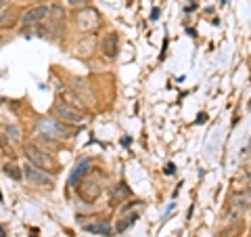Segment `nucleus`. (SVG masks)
Masks as SVG:
<instances>
[{
	"label": "nucleus",
	"mask_w": 251,
	"mask_h": 237,
	"mask_svg": "<svg viewBox=\"0 0 251 237\" xmlns=\"http://www.w3.org/2000/svg\"><path fill=\"white\" fill-rule=\"evenodd\" d=\"M19 21V15L15 9H2L0 11V30H11L17 26Z\"/></svg>",
	"instance_id": "10"
},
{
	"label": "nucleus",
	"mask_w": 251,
	"mask_h": 237,
	"mask_svg": "<svg viewBox=\"0 0 251 237\" xmlns=\"http://www.w3.org/2000/svg\"><path fill=\"white\" fill-rule=\"evenodd\" d=\"M0 237H6V229H4V225H0Z\"/></svg>",
	"instance_id": "22"
},
{
	"label": "nucleus",
	"mask_w": 251,
	"mask_h": 237,
	"mask_svg": "<svg viewBox=\"0 0 251 237\" xmlns=\"http://www.w3.org/2000/svg\"><path fill=\"white\" fill-rule=\"evenodd\" d=\"M220 2H222V4H226V2H228V0H220Z\"/></svg>",
	"instance_id": "24"
},
{
	"label": "nucleus",
	"mask_w": 251,
	"mask_h": 237,
	"mask_svg": "<svg viewBox=\"0 0 251 237\" xmlns=\"http://www.w3.org/2000/svg\"><path fill=\"white\" fill-rule=\"evenodd\" d=\"M4 132H6V137H11L13 141H21V130L17 126H6Z\"/></svg>",
	"instance_id": "15"
},
{
	"label": "nucleus",
	"mask_w": 251,
	"mask_h": 237,
	"mask_svg": "<svg viewBox=\"0 0 251 237\" xmlns=\"http://www.w3.org/2000/svg\"><path fill=\"white\" fill-rule=\"evenodd\" d=\"M21 170H23V178H25V183L29 187H38V189H42V187L50 189L52 187V177L49 175V172L36 168V166H31V164L23 166Z\"/></svg>",
	"instance_id": "5"
},
{
	"label": "nucleus",
	"mask_w": 251,
	"mask_h": 237,
	"mask_svg": "<svg viewBox=\"0 0 251 237\" xmlns=\"http://www.w3.org/2000/svg\"><path fill=\"white\" fill-rule=\"evenodd\" d=\"M130 143H132L130 137H124V139H122V145H130Z\"/></svg>",
	"instance_id": "20"
},
{
	"label": "nucleus",
	"mask_w": 251,
	"mask_h": 237,
	"mask_svg": "<svg viewBox=\"0 0 251 237\" xmlns=\"http://www.w3.org/2000/svg\"><path fill=\"white\" fill-rule=\"evenodd\" d=\"M172 208H174V204H170V206L166 208V212H163V216H168V214H170V212H172Z\"/></svg>",
	"instance_id": "21"
},
{
	"label": "nucleus",
	"mask_w": 251,
	"mask_h": 237,
	"mask_svg": "<svg viewBox=\"0 0 251 237\" xmlns=\"http://www.w3.org/2000/svg\"><path fill=\"white\" fill-rule=\"evenodd\" d=\"M75 26L82 34H94L100 28V13L92 6H82L75 13Z\"/></svg>",
	"instance_id": "3"
},
{
	"label": "nucleus",
	"mask_w": 251,
	"mask_h": 237,
	"mask_svg": "<svg viewBox=\"0 0 251 237\" xmlns=\"http://www.w3.org/2000/svg\"><path fill=\"white\" fill-rule=\"evenodd\" d=\"M2 172L9 178H13V180H21L23 178V170L19 168V166H15V164H4L2 166Z\"/></svg>",
	"instance_id": "14"
},
{
	"label": "nucleus",
	"mask_w": 251,
	"mask_h": 237,
	"mask_svg": "<svg viewBox=\"0 0 251 237\" xmlns=\"http://www.w3.org/2000/svg\"><path fill=\"white\" fill-rule=\"evenodd\" d=\"M88 233H94V235H103V237H111L113 235V227L109 223H92V225H86L84 227Z\"/></svg>",
	"instance_id": "11"
},
{
	"label": "nucleus",
	"mask_w": 251,
	"mask_h": 237,
	"mask_svg": "<svg viewBox=\"0 0 251 237\" xmlns=\"http://www.w3.org/2000/svg\"><path fill=\"white\" fill-rule=\"evenodd\" d=\"M34 130H36L38 137H49V139H54V141L74 137L72 128H69L65 122L57 120V118H40V120L36 122Z\"/></svg>",
	"instance_id": "2"
},
{
	"label": "nucleus",
	"mask_w": 251,
	"mask_h": 237,
	"mask_svg": "<svg viewBox=\"0 0 251 237\" xmlns=\"http://www.w3.org/2000/svg\"><path fill=\"white\" fill-rule=\"evenodd\" d=\"M23 155L27 157V162L31 166H36V168H40L44 172H49L52 177L54 172H59V162L54 160V157L46 151V149L38 147V145H25L23 147Z\"/></svg>",
	"instance_id": "1"
},
{
	"label": "nucleus",
	"mask_w": 251,
	"mask_h": 237,
	"mask_svg": "<svg viewBox=\"0 0 251 237\" xmlns=\"http://www.w3.org/2000/svg\"><path fill=\"white\" fill-rule=\"evenodd\" d=\"M77 193H80V197L82 200H86V202H94L97 197L103 193V185H100V180H99V177H82L80 178V183H77Z\"/></svg>",
	"instance_id": "6"
},
{
	"label": "nucleus",
	"mask_w": 251,
	"mask_h": 237,
	"mask_svg": "<svg viewBox=\"0 0 251 237\" xmlns=\"http://www.w3.org/2000/svg\"><path fill=\"white\" fill-rule=\"evenodd\" d=\"M100 51L107 59H115L117 55H120V36L111 31V34H107L103 38V42H100Z\"/></svg>",
	"instance_id": "8"
},
{
	"label": "nucleus",
	"mask_w": 251,
	"mask_h": 237,
	"mask_svg": "<svg viewBox=\"0 0 251 237\" xmlns=\"http://www.w3.org/2000/svg\"><path fill=\"white\" fill-rule=\"evenodd\" d=\"M52 114L57 116V120L65 122V124H82L84 122V112L75 109V105H69L65 101H54L52 103Z\"/></svg>",
	"instance_id": "4"
},
{
	"label": "nucleus",
	"mask_w": 251,
	"mask_h": 237,
	"mask_svg": "<svg viewBox=\"0 0 251 237\" xmlns=\"http://www.w3.org/2000/svg\"><path fill=\"white\" fill-rule=\"evenodd\" d=\"M232 206L234 208H249L251 206V189L249 191H243V193H239V195H234V202H232Z\"/></svg>",
	"instance_id": "13"
},
{
	"label": "nucleus",
	"mask_w": 251,
	"mask_h": 237,
	"mask_svg": "<svg viewBox=\"0 0 251 237\" xmlns=\"http://www.w3.org/2000/svg\"><path fill=\"white\" fill-rule=\"evenodd\" d=\"M4 4H6V0H0V11L4 9Z\"/></svg>",
	"instance_id": "23"
},
{
	"label": "nucleus",
	"mask_w": 251,
	"mask_h": 237,
	"mask_svg": "<svg viewBox=\"0 0 251 237\" xmlns=\"http://www.w3.org/2000/svg\"><path fill=\"white\" fill-rule=\"evenodd\" d=\"M0 147H2V149H4V151H6V153H9V151H11V145H9V143H6V134H2V137H0Z\"/></svg>",
	"instance_id": "18"
},
{
	"label": "nucleus",
	"mask_w": 251,
	"mask_h": 237,
	"mask_svg": "<svg viewBox=\"0 0 251 237\" xmlns=\"http://www.w3.org/2000/svg\"><path fill=\"white\" fill-rule=\"evenodd\" d=\"M49 13H50V6H46V4H36V6H31V9H27L25 13H23L21 17H19V21H21L23 28H27V26H38V23H44V21H46Z\"/></svg>",
	"instance_id": "7"
},
{
	"label": "nucleus",
	"mask_w": 251,
	"mask_h": 237,
	"mask_svg": "<svg viewBox=\"0 0 251 237\" xmlns=\"http://www.w3.org/2000/svg\"><path fill=\"white\" fill-rule=\"evenodd\" d=\"M90 0H67V4L72 6V9H82V6H88Z\"/></svg>",
	"instance_id": "17"
},
{
	"label": "nucleus",
	"mask_w": 251,
	"mask_h": 237,
	"mask_svg": "<svg viewBox=\"0 0 251 237\" xmlns=\"http://www.w3.org/2000/svg\"><path fill=\"white\" fill-rule=\"evenodd\" d=\"M90 168H92V160L90 157H82V160L77 162V166L74 168V172L69 175V187H75L77 183H80V178L90 172Z\"/></svg>",
	"instance_id": "9"
},
{
	"label": "nucleus",
	"mask_w": 251,
	"mask_h": 237,
	"mask_svg": "<svg viewBox=\"0 0 251 237\" xmlns=\"http://www.w3.org/2000/svg\"><path fill=\"white\" fill-rule=\"evenodd\" d=\"M136 218H138L136 214H130V216H128V220H122V223H120V225H117V231H124V229H128V227H130L132 223H134V220H136Z\"/></svg>",
	"instance_id": "16"
},
{
	"label": "nucleus",
	"mask_w": 251,
	"mask_h": 237,
	"mask_svg": "<svg viewBox=\"0 0 251 237\" xmlns=\"http://www.w3.org/2000/svg\"><path fill=\"white\" fill-rule=\"evenodd\" d=\"M174 172H176V166L174 164H168L166 166V175H174Z\"/></svg>",
	"instance_id": "19"
},
{
	"label": "nucleus",
	"mask_w": 251,
	"mask_h": 237,
	"mask_svg": "<svg viewBox=\"0 0 251 237\" xmlns=\"http://www.w3.org/2000/svg\"><path fill=\"white\" fill-rule=\"evenodd\" d=\"M132 195V189L126 185V183H120V185H115L113 187V191H111V197H113V204H120V202H126V197H130Z\"/></svg>",
	"instance_id": "12"
}]
</instances>
